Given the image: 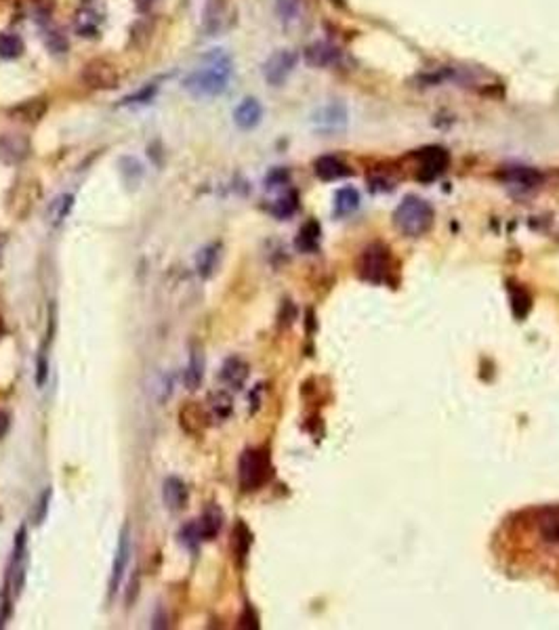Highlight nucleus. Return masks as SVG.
I'll return each mask as SVG.
<instances>
[{"label": "nucleus", "instance_id": "9d476101", "mask_svg": "<svg viewBox=\"0 0 559 630\" xmlns=\"http://www.w3.org/2000/svg\"><path fill=\"white\" fill-rule=\"evenodd\" d=\"M49 112V99L45 97H32L25 99L21 103H17L15 107H11V118L23 124H36L45 118V114Z\"/></svg>", "mask_w": 559, "mask_h": 630}, {"label": "nucleus", "instance_id": "f3484780", "mask_svg": "<svg viewBox=\"0 0 559 630\" xmlns=\"http://www.w3.org/2000/svg\"><path fill=\"white\" fill-rule=\"evenodd\" d=\"M502 179L507 183H515V185H522V187H534L543 179V174L536 168H530V166H507L502 170Z\"/></svg>", "mask_w": 559, "mask_h": 630}, {"label": "nucleus", "instance_id": "ea45409f", "mask_svg": "<svg viewBox=\"0 0 559 630\" xmlns=\"http://www.w3.org/2000/svg\"><path fill=\"white\" fill-rule=\"evenodd\" d=\"M152 2H154V0H135V4H137L139 11H148V8L152 6Z\"/></svg>", "mask_w": 559, "mask_h": 630}, {"label": "nucleus", "instance_id": "bb28decb", "mask_svg": "<svg viewBox=\"0 0 559 630\" xmlns=\"http://www.w3.org/2000/svg\"><path fill=\"white\" fill-rule=\"evenodd\" d=\"M318 242H319V225L316 221H310V223H305L303 225V230L299 232V236H297V248L301 250V252H312V250H316L318 248Z\"/></svg>", "mask_w": 559, "mask_h": 630}, {"label": "nucleus", "instance_id": "c85d7f7f", "mask_svg": "<svg viewBox=\"0 0 559 630\" xmlns=\"http://www.w3.org/2000/svg\"><path fill=\"white\" fill-rule=\"evenodd\" d=\"M158 93V84H146V86H141L137 93H131V95H126L124 99H122V105H146V103H150L152 99H154V95Z\"/></svg>", "mask_w": 559, "mask_h": 630}, {"label": "nucleus", "instance_id": "cd10ccee", "mask_svg": "<svg viewBox=\"0 0 559 630\" xmlns=\"http://www.w3.org/2000/svg\"><path fill=\"white\" fill-rule=\"evenodd\" d=\"M297 206H299V198H297L295 191H290V194H286V196H282V198H278V200L273 202L271 213H273L278 219H286V217L295 215Z\"/></svg>", "mask_w": 559, "mask_h": 630}, {"label": "nucleus", "instance_id": "4c0bfd02", "mask_svg": "<svg viewBox=\"0 0 559 630\" xmlns=\"http://www.w3.org/2000/svg\"><path fill=\"white\" fill-rule=\"evenodd\" d=\"M137 593H139V573H135V578L131 580L129 584V593H126V607H131L137 599Z\"/></svg>", "mask_w": 559, "mask_h": 630}, {"label": "nucleus", "instance_id": "72a5a7b5", "mask_svg": "<svg viewBox=\"0 0 559 630\" xmlns=\"http://www.w3.org/2000/svg\"><path fill=\"white\" fill-rule=\"evenodd\" d=\"M36 385L38 387H45V383H47V379H49V359H47V353H42L40 351V355H38V366H36Z\"/></svg>", "mask_w": 559, "mask_h": 630}, {"label": "nucleus", "instance_id": "39448f33", "mask_svg": "<svg viewBox=\"0 0 559 630\" xmlns=\"http://www.w3.org/2000/svg\"><path fill=\"white\" fill-rule=\"evenodd\" d=\"M360 273L368 282H375V284L385 282L389 275V250L383 244L368 246L366 252L362 254Z\"/></svg>", "mask_w": 559, "mask_h": 630}, {"label": "nucleus", "instance_id": "c756f323", "mask_svg": "<svg viewBox=\"0 0 559 630\" xmlns=\"http://www.w3.org/2000/svg\"><path fill=\"white\" fill-rule=\"evenodd\" d=\"M276 11L284 23L297 21L301 13V2L299 0H276Z\"/></svg>", "mask_w": 559, "mask_h": 630}, {"label": "nucleus", "instance_id": "79ce46f5", "mask_svg": "<svg viewBox=\"0 0 559 630\" xmlns=\"http://www.w3.org/2000/svg\"><path fill=\"white\" fill-rule=\"evenodd\" d=\"M2 250H4V237L0 236V265H2Z\"/></svg>", "mask_w": 559, "mask_h": 630}, {"label": "nucleus", "instance_id": "412c9836", "mask_svg": "<svg viewBox=\"0 0 559 630\" xmlns=\"http://www.w3.org/2000/svg\"><path fill=\"white\" fill-rule=\"evenodd\" d=\"M219 244H208L204 246L198 256H196V269L200 273V278L208 280L213 273H215V267H217V261H219Z\"/></svg>", "mask_w": 559, "mask_h": 630}, {"label": "nucleus", "instance_id": "6e6552de", "mask_svg": "<svg viewBox=\"0 0 559 630\" xmlns=\"http://www.w3.org/2000/svg\"><path fill=\"white\" fill-rule=\"evenodd\" d=\"M312 122L319 133H336L347 124V107L343 103H326L314 112Z\"/></svg>", "mask_w": 559, "mask_h": 630}, {"label": "nucleus", "instance_id": "2f4dec72", "mask_svg": "<svg viewBox=\"0 0 559 630\" xmlns=\"http://www.w3.org/2000/svg\"><path fill=\"white\" fill-rule=\"evenodd\" d=\"M211 405H213L215 414L221 416V418L230 416V412H232V399H230V395L223 393V391L211 395Z\"/></svg>", "mask_w": 559, "mask_h": 630}, {"label": "nucleus", "instance_id": "f704fd0d", "mask_svg": "<svg viewBox=\"0 0 559 630\" xmlns=\"http://www.w3.org/2000/svg\"><path fill=\"white\" fill-rule=\"evenodd\" d=\"M51 496H53L51 489H45V492H42V496H40V500H38V513L34 515V523H42V521H45V517H47V513H49Z\"/></svg>", "mask_w": 559, "mask_h": 630}, {"label": "nucleus", "instance_id": "e433bc0d", "mask_svg": "<svg viewBox=\"0 0 559 630\" xmlns=\"http://www.w3.org/2000/svg\"><path fill=\"white\" fill-rule=\"evenodd\" d=\"M240 629H259V618H257V614L250 610V607H246L244 610V614L240 616Z\"/></svg>", "mask_w": 559, "mask_h": 630}, {"label": "nucleus", "instance_id": "b1692460", "mask_svg": "<svg viewBox=\"0 0 559 630\" xmlns=\"http://www.w3.org/2000/svg\"><path fill=\"white\" fill-rule=\"evenodd\" d=\"M250 545H252V534H250L248 525L244 521H238L236 528H234V534H232V551H234L240 563L246 559V554L250 551Z\"/></svg>", "mask_w": 559, "mask_h": 630}, {"label": "nucleus", "instance_id": "4be33fe9", "mask_svg": "<svg viewBox=\"0 0 559 630\" xmlns=\"http://www.w3.org/2000/svg\"><path fill=\"white\" fill-rule=\"evenodd\" d=\"M541 536L549 545H559V509H549L543 513L539 523Z\"/></svg>", "mask_w": 559, "mask_h": 630}, {"label": "nucleus", "instance_id": "a211bd4d", "mask_svg": "<svg viewBox=\"0 0 559 630\" xmlns=\"http://www.w3.org/2000/svg\"><path fill=\"white\" fill-rule=\"evenodd\" d=\"M179 420H181V427H183L187 433L196 435V433H202L206 414H204V410H202L196 401H189L185 408H181V412H179Z\"/></svg>", "mask_w": 559, "mask_h": 630}, {"label": "nucleus", "instance_id": "7ed1b4c3", "mask_svg": "<svg viewBox=\"0 0 559 630\" xmlns=\"http://www.w3.org/2000/svg\"><path fill=\"white\" fill-rule=\"evenodd\" d=\"M240 485L244 492L259 489L271 475L269 454L265 450H246L240 458Z\"/></svg>", "mask_w": 559, "mask_h": 630}, {"label": "nucleus", "instance_id": "a878e982", "mask_svg": "<svg viewBox=\"0 0 559 630\" xmlns=\"http://www.w3.org/2000/svg\"><path fill=\"white\" fill-rule=\"evenodd\" d=\"M74 208V196L72 194H61L57 196L51 204H49V219L51 223L59 225L61 221H66V217L72 213Z\"/></svg>", "mask_w": 559, "mask_h": 630}, {"label": "nucleus", "instance_id": "ddd939ff", "mask_svg": "<svg viewBox=\"0 0 559 630\" xmlns=\"http://www.w3.org/2000/svg\"><path fill=\"white\" fill-rule=\"evenodd\" d=\"M162 498L166 509L170 511H181L185 509L189 494H187V485L179 479V477H166L164 485H162Z\"/></svg>", "mask_w": 559, "mask_h": 630}, {"label": "nucleus", "instance_id": "f03ea898", "mask_svg": "<svg viewBox=\"0 0 559 630\" xmlns=\"http://www.w3.org/2000/svg\"><path fill=\"white\" fill-rule=\"evenodd\" d=\"M394 223L404 236H423L433 223V208L425 200H420L416 196H408V198H404L399 202V206L396 208Z\"/></svg>", "mask_w": 559, "mask_h": 630}, {"label": "nucleus", "instance_id": "dca6fc26", "mask_svg": "<svg viewBox=\"0 0 559 630\" xmlns=\"http://www.w3.org/2000/svg\"><path fill=\"white\" fill-rule=\"evenodd\" d=\"M202 379H204V355H202V349L194 347L192 355H189V364L183 374V381L189 391H196L202 385Z\"/></svg>", "mask_w": 559, "mask_h": 630}, {"label": "nucleus", "instance_id": "a19ab883", "mask_svg": "<svg viewBox=\"0 0 559 630\" xmlns=\"http://www.w3.org/2000/svg\"><path fill=\"white\" fill-rule=\"evenodd\" d=\"M4 332H6V328H4V319H2V315H0V338L4 336Z\"/></svg>", "mask_w": 559, "mask_h": 630}, {"label": "nucleus", "instance_id": "1a4fd4ad", "mask_svg": "<svg viewBox=\"0 0 559 630\" xmlns=\"http://www.w3.org/2000/svg\"><path fill=\"white\" fill-rule=\"evenodd\" d=\"M131 532L124 525L118 538V547H116V554H114V563H112V573H110V595H114L120 588V582L124 578L129 559H131Z\"/></svg>", "mask_w": 559, "mask_h": 630}, {"label": "nucleus", "instance_id": "5701e85b", "mask_svg": "<svg viewBox=\"0 0 559 630\" xmlns=\"http://www.w3.org/2000/svg\"><path fill=\"white\" fill-rule=\"evenodd\" d=\"M360 206V194L353 189V187H343L336 191L334 196V213L345 217V215H351L353 210H358Z\"/></svg>", "mask_w": 559, "mask_h": 630}, {"label": "nucleus", "instance_id": "2eb2a0df", "mask_svg": "<svg viewBox=\"0 0 559 630\" xmlns=\"http://www.w3.org/2000/svg\"><path fill=\"white\" fill-rule=\"evenodd\" d=\"M314 170H316V174L322 181H336V179H343V177L349 174L347 164L336 156L318 158L316 164H314Z\"/></svg>", "mask_w": 559, "mask_h": 630}, {"label": "nucleus", "instance_id": "473e14b6", "mask_svg": "<svg viewBox=\"0 0 559 630\" xmlns=\"http://www.w3.org/2000/svg\"><path fill=\"white\" fill-rule=\"evenodd\" d=\"M511 307H513V314L515 317H524V315L528 314V309H530V297L524 292V290H513L511 292Z\"/></svg>", "mask_w": 559, "mask_h": 630}, {"label": "nucleus", "instance_id": "7c9ffc66", "mask_svg": "<svg viewBox=\"0 0 559 630\" xmlns=\"http://www.w3.org/2000/svg\"><path fill=\"white\" fill-rule=\"evenodd\" d=\"M179 540H181V545H183V547H187L189 551H196V549H198V545H200V540H202V536H200V530H198V523L194 521V523H187V525H183V528L179 530Z\"/></svg>", "mask_w": 559, "mask_h": 630}, {"label": "nucleus", "instance_id": "aec40b11", "mask_svg": "<svg viewBox=\"0 0 559 630\" xmlns=\"http://www.w3.org/2000/svg\"><path fill=\"white\" fill-rule=\"evenodd\" d=\"M198 530H200V536L202 540H213L217 538V534L221 532V525H223V515L217 506H211L198 521Z\"/></svg>", "mask_w": 559, "mask_h": 630}, {"label": "nucleus", "instance_id": "0eeeda50", "mask_svg": "<svg viewBox=\"0 0 559 630\" xmlns=\"http://www.w3.org/2000/svg\"><path fill=\"white\" fill-rule=\"evenodd\" d=\"M32 154V143L21 133H4L0 135V162L8 166H17L25 162Z\"/></svg>", "mask_w": 559, "mask_h": 630}, {"label": "nucleus", "instance_id": "4468645a", "mask_svg": "<svg viewBox=\"0 0 559 630\" xmlns=\"http://www.w3.org/2000/svg\"><path fill=\"white\" fill-rule=\"evenodd\" d=\"M263 118V107L257 99L246 97L234 112V122L238 124L242 131H250L254 129Z\"/></svg>", "mask_w": 559, "mask_h": 630}, {"label": "nucleus", "instance_id": "6ab92c4d", "mask_svg": "<svg viewBox=\"0 0 559 630\" xmlns=\"http://www.w3.org/2000/svg\"><path fill=\"white\" fill-rule=\"evenodd\" d=\"M246 376H248V366L240 357H230L221 368V381L234 389H240L244 385Z\"/></svg>", "mask_w": 559, "mask_h": 630}, {"label": "nucleus", "instance_id": "20e7f679", "mask_svg": "<svg viewBox=\"0 0 559 630\" xmlns=\"http://www.w3.org/2000/svg\"><path fill=\"white\" fill-rule=\"evenodd\" d=\"M82 82L93 88V90H112L120 84V74L118 68L107 61V59H93L84 66L82 74H80Z\"/></svg>", "mask_w": 559, "mask_h": 630}, {"label": "nucleus", "instance_id": "9b49d317", "mask_svg": "<svg viewBox=\"0 0 559 630\" xmlns=\"http://www.w3.org/2000/svg\"><path fill=\"white\" fill-rule=\"evenodd\" d=\"M416 158L420 160V179H435L437 174H442L448 166V154L446 150L442 148H425V150H418Z\"/></svg>", "mask_w": 559, "mask_h": 630}, {"label": "nucleus", "instance_id": "f8f14e48", "mask_svg": "<svg viewBox=\"0 0 559 630\" xmlns=\"http://www.w3.org/2000/svg\"><path fill=\"white\" fill-rule=\"evenodd\" d=\"M341 59V51L330 42H314L305 49V61L312 68H330Z\"/></svg>", "mask_w": 559, "mask_h": 630}, {"label": "nucleus", "instance_id": "f257e3e1", "mask_svg": "<svg viewBox=\"0 0 559 630\" xmlns=\"http://www.w3.org/2000/svg\"><path fill=\"white\" fill-rule=\"evenodd\" d=\"M234 74L232 57L223 49H215L206 53L198 68H194L185 80L183 88L194 97H217L221 95Z\"/></svg>", "mask_w": 559, "mask_h": 630}, {"label": "nucleus", "instance_id": "58836bf2", "mask_svg": "<svg viewBox=\"0 0 559 630\" xmlns=\"http://www.w3.org/2000/svg\"><path fill=\"white\" fill-rule=\"evenodd\" d=\"M8 429H11V414L0 412V439L8 433Z\"/></svg>", "mask_w": 559, "mask_h": 630}, {"label": "nucleus", "instance_id": "423d86ee", "mask_svg": "<svg viewBox=\"0 0 559 630\" xmlns=\"http://www.w3.org/2000/svg\"><path fill=\"white\" fill-rule=\"evenodd\" d=\"M297 61H299V55H297L295 51H288V49L276 51V53L265 61V66H263V76H265V80H267L271 86H280L284 80L295 72Z\"/></svg>", "mask_w": 559, "mask_h": 630}, {"label": "nucleus", "instance_id": "c9c22d12", "mask_svg": "<svg viewBox=\"0 0 559 630\" xmlns=\"http://www.w3.org/2000/svg\"><path fill=\"white\" fill-rule=\"evenodd\" d=\"M288 181V172L284 168H273L267 177H265V185L271 189V187H278V185H284Z\"/></svg>", "mask_w": 559, "mask_h": 630}, {"label": "nucleus", "instance_id": "393cba45", "mask_svg": "<svg viewBox=\"0 0 559 630\" xmlns=\"http://www.w3.org/2000/svg\"><path fill=\"white\" fill-rule=\"evenodd\" d=\"M25 51V44L21 40V36L13 34V32H2L0 34V59H17L21 57Z\"/></svg>", "mask_w": 559, "mask_h": 630}]
</instances>
